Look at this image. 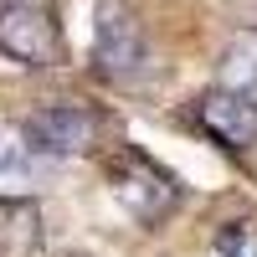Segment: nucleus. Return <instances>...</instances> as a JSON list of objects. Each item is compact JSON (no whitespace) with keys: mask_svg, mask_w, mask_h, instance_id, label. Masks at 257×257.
Instances as JSON below:
<instances>
[{"mask_svg":"<svg viewBox=\"0 0 257 257\" xmlns=\"http://www.w3.org/2000/svg\"><path fill=\"white\" fill-rule=\"evenodd\" d=\"M0 52L21 67H57L62 31L41 0H0Z\"/></svg>","mask_w":257,"mask_h":257,"instance_id":"nucleus-1","label":"nucleus"},{"mask_svg":"<svg viewBox=\"0 0 257 257\" xmlns=\"http://www.w3.org/2000/svg\"><path fill=\"white\" fill-rule=\"evenodd\" d=\"M144 62V21L128 0L93 6V67L103 77H128Z\"/></svg>","mask_w":257,"mask_h":257,"instance_id":"nucleus-2","label":"nucleus"},{"mask_svg":"<svg viewBox=\"0 0 257 257\" xmlns=\"http://www.w3.org/2000/svg\"><path fill=\"white\" fill-rule=\"evenodd\" d=\"M108 185H113L118 206L128 216H139V221H165L170 211H175V196H180L175 180L144 155H118L108 165Z\"/></svg>","mask_w":257,"mask_h":257,"instance_id":"nucleus-3","label":"nucleus"},{"mask_svg":"<svg viewBox=\"0 0 257 257\" xmlns=\"http://www.w3.org/2000/svg\"><path fill=\"white\" fill-rule=\"evenodd\" d=\"M21 128H26V139L41 160H72V155H88L98 144V113L77 108V103H47Z\"/></svg>","mask_w":257,"mask_h":257,"instance_id":"nucleus-4","label":"nucleus"},{"mask_svg":"<svg viewBox=\"0 0 257 257\" xmlns=\"http://www.w3.org/2000/svg\"><path fill=\"white\" fill-rule=\"evenodd\" d=\"M196 118H201V128L216 144H226V149H247L252 139H257V98L252 93H242V88H216V93H206L201 103H196Z\"/></svg>","mask_w":257,"mask_h":257,"instance_id":"nucleus-5","label":"nucleus"},{"mask_svg":"<svg viewBox=\"0 0 257 257\" xmlns=\"http://www.w3.org/2000/svg\"><path fill=\"white\" fill-rule=\"evenodd\" d=\"M41 165L47 160L31 149L26 128L0 123V206H26L41 185Z\"/></svg>","mask_w":257,"mask_h":257,"instance_id":"nucleus-6","label":"nucleus"},{"mask_svg":"<svg viewBox=\"0 0 257 257\" xmlns=\"http://www.w3.org/2000/svg\"><path fill=\"white\" fill-rule=\"evenodd\" d=\"M211 257H257V221L242 216V221H226L211 242Z\"/></svg>","mask_w":257,"mask_h":257,"instance_id":"nucleus-7","label":"nucleus"}]
</instances>
